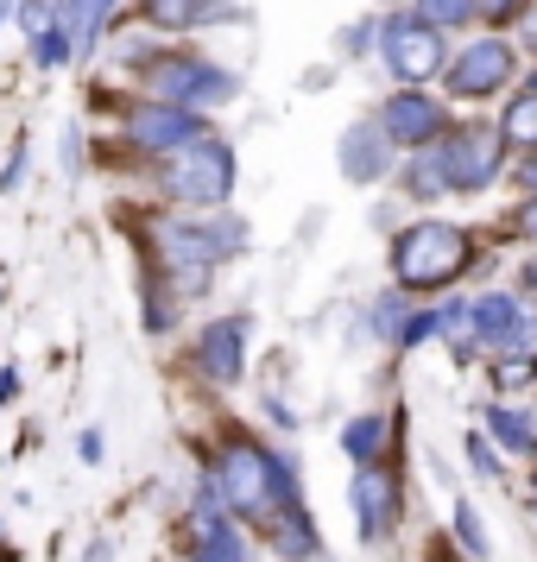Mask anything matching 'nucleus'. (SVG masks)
<instances>
[{
	"mask_svg": "<svg viewBox=\"0 0 537 562\" xmlns=\"http://www.w3.org/2000/svg\"><path fill=\"white\" fill-rule=\"evenodd\" d=\"M215 493H222L240 518L272 525L279 512L298 506V474H291L279 456H266L259 442H228V449L215 456Z\"/></svg>",
	"mask_w": 537,
	"mask_h": 562,
	"instance_id": "1",
	"label": "nucleus"
},
{
	"mask_svg": "<svg viewBox=\"0 0 537 562\" xmlns=\"http://www.w3.org/2000/svg\"><path fill=\"white\" fill-rule=\"evenodd\" d=\"M461 266H468V234L456 222H417L392 247V272H399L405 291H436V284L456 279Z\"/></svg>",
	"mask_w": 537,
	"mask_h": 562,
	"instance_id": "2",
	"label": "nucleus"
},
{
	"mask_svg": "<svg viewBox=\"0 0 537 562\" xmlns=\"http://www.w3.org/2000/svg\"><path fill=\"white\" fill-rule=\"evenodd\" d=\"M240 240H247L240 215H209V222H165V228H158V254H165V266H178V272H203V266H215V259L240 254Z\"/></svg>",
	"mask_w": 537,
	"mask_h": 562,
	"instance_id": "3",
	"label": "nucleus"
},
{
	"mask_svg": "<svg viewBox=\"0 0 537 562\" xmlns=\"http://www.w3.org/2000/svg\"><path fill=\"white\" fill-rule=\"evenodd\" d=\"M165 190H171L178 203L215 209L234 190V153L222 146V139H197V146H183V153L171 158V171H165Z\"/></svg>",
	"mask_w": 537,
	"mask_h": 562,
	"instance_id": "4",
	"label": "nucleus"
},
{
	"mask_svg": "<svg viewBox=\"0 0 537 562\" xmlns=\"http://www.w3.org/2000/svg\"><path fill=\"white\" fill-rule=\"evenodd\" d=\"M146 82H153V95L165 108H190V114H197V108H215V102H234V89H240L228 70L197 64V57H165V64L146 70Z\"/></svg>",
	"mask_w": 537,
	"mask_h": 562,
	"instance_id": "5",
	"label": "nucleus"
},
{
	"mask_svg": "<svg viewBox=\"0 0 537 562\" xmlns=\"http://www.w3.org/2000/svg\"><path fill=\"white\" fill-rule=\"evenodd\" d=\"M443 190H486V183L506 171V133L500 127H461L443 146Z\"/></svg>",
	"mask_w": 537,
	"mask_h": 562,
	"instance_id": "6",
	"label": "nucleus"
},
{
	"mask_svg": "<svg viewBox=\"0 0 537 562\" xmlns=\"http://www.w3.org/2000/svg\"><path fill=\"white\" fill-rule=\"evenodd\" d=\"M380 52H385V70L417 89L424 77L443 70V32L405 13V20H385V26H380Z\"/></svg>",
	"mask_w": 537,
	"mask_h": 562,
	"instance_id": "7",
	"label": "nucleus"
},
{
	"mask_svg": "<svg viewBox=\"0 0 537 562\" xmlns=\"http://www.w3.org/2000/svg\"><path fill=\"white\" fill-rule=\"evenodd\" d=\"M348 506H355V531L367 537V543H385L392 537V525H399V474L392 468H360L355 486H348Z\"/></svg>",
	"mask_w": 537,
	"mask_h": 562,
	"instance_id": "8",
	"label": "nucleus"
},
{
	"mask_svg": "<svg viewBox=\"0 0 537 562\" xmlns=\"http://www.w3.org/2000/svg\"><path fill=\"white\" fill-rule=\"evenodd\" d=\"M127 133H133V146H146V153H178V146H197L203 139V121L190 108L146 102V108H133Z\"/></svg>",
	"mask_w": 537,
	"mask_h": 562,
	"instance_id": "9",
	"label": "nucleus"
},
{
	"mask_svg": "<svg viewBox=\"0 0 537 562\" xmlns=\"http://www.w3.org/2000/svg\"><path fill=\"white\" fill-rule=\"evenodd\" d=\"M506 77H512V45H500V38H481V45H468V52L449 64V89H456L461 102L493 95Z\"/></svg>",
	"mask_w": 537,
	"mask_h": 562,
	"instance_id": "10",
	"label": "nucleus"
},
{
	"mask_svg": "<svg viewBox=\"0 0 537 562\" xmlns=\"http://www.w3.org/2000/svg\"><path fill=\"white\" fill-rule=\"evenodd\" d=\"M468 323H474V335H481L486 348H500V355H525V348H532V323H525V304H518V297H506V291L481 297V304L468 310Z\"/></svg>",
	"mask_w": 537,
	"mask_h": 562,
	"instance_id": "11",
	"label": "nucleus"
},
{
	"mask_svg": "<svg viewBox=\"0 0 537 562\" xmlns=\"http://www.w3.org/2000/svg\"><path fill=\"white\" fill-rule=\"evenodd\" d=\"M380 133L392 139V146H430L436 133H443V102H430V95L405 89V95H392V102H385Z\"/></svg>",
	"mask_w": 537,
	"mask_h": 562,
	"instance_id": "12",
	"label": "nucleus"
},
{
	"mask_svg": "<svg viewBox=\"0 0 537 562\" xmlns=\"http://www.w3.org/2000/svg\"><path fill=\"white\" fill-rule=\"evenodd\" d=\"M385 165H392V139L380 133V121H360V127L342 133V178L348 183L385 178Z\"/></svg>",
	"mask_w": 537,
	"mask_h": 562,
	"instance_id": "13",
	"label": "nucleus"
},
{
	"mask_svg": "<svg viewBox=\"0 0 537 562\" xmlns=\"http://www.w3.org/2000/svg\"><path fill=\"white\" fill-rule=\"evenodd\" d=\"M203 367H209V380H222V385H234L240 373H247V323L240 316H228V323H209L203 329Z\"/></svg>",
	"mask_w": 537,
	"mask_h": 562,
	"instance_id": "14",
	"label": "nucleus"
},
{
	"mask_svg": "<svg viewBox=\"0 0 537 562\" xmlns=\"http://www.w3.org/2000/svg\"><path fill=\"white\" fill-rule=\"evenodd\" d=\"M146 20L153 26H209V20H234L222 0H146Z\"/></svg>",
	"mask_w": 537,
	"mask_h": 562,
	"instance_id": "15",
	"label": "nucleus"
},
{
	"mask_svg": "<svg viewBox=\"0 0 537 562\" xmlns=\"http://www.w3.org/2000/svg\"><path fill=\"white\" fill-rule=\"evenodd\" d=\"M272 550H284V557H316V518H304V512L291 506L272 518Z\"/></svg>",
	"mask_w": 537,
	"mask_h": 562,
	"instance_id": "16",
	"label": "nucleus"
},
{
	"mask_svg": "<svg viewBox=\"0 0 537 562\" xmlns=\"http://www.w3.org/2000/svg\"><path fill=\"white\" fill-rule=\"evenodd\" d=\"M486 424H493V436L506 442L512 456H532V449H537V430H532V417H525V411L493 405V411H486Z\"/></svg>",
	"mask_w": 537,
	"mask_h": 562,
	"instance_id": "17",
	"label": "nucleus"
},
{
	"mask_svg": "<svg viewBox=\"0 0 537 562\" xmlns=\"http://www.w3.org/2000/svg\"><path fill=\"white\" fill-rule=\"evenodd\" d=\"M342 449H348L360 468H373V456L385 449V417H355V424L342 430Z\"/></svg>",
	"mask_w": 537,
	"mask_h": 562,
	"instance_id": "18",
	"label": "nucleus"
},
{
	"mask_svg": "<svg viewBox=\"0 0 537 562\" xmlns=\"http://www.w3.org/2000/svg\"><path fill=\"white\" fill-rule=\"evenodd\" d=\"M190 562H254V557H247V543H240V531H234L228 518H222L215 531H203V550H197Z\"/></svg>",
	"mask_w": 537,
	"mask_h": 562,
	"instance_id": "19",
	"label": "nucleus"
},
{
	"mask_svg": "<svg viewBox=\"0 0 537 562\" xmlns=\"http://www.w3.org/2000/svg\"><path fill=\"white\" fill-rule=\"evenodd\" d=\"M500 133H506V139H518V146H537V95H532V89H525V95L506 108Z\"/></svg>",
	"mask_w": 537,
	"mask_h": 562,
	"instance_id": "20",
	"label": "nucleus"
},
{
	"mask_svg": "<svg viewBox=\"0 0 537 562\" xmlns=\"http://www.w3.org/2000/svg\"><path fill=\"white\" fill-rule=\"evenodd\" d=\"M108 7H114V0H70V26H77V45H82V52L96 45V32H102Z\"/></svg>",
	"mask_w": 537,
	"mask_h": 562,
	"instance_id": "21",
	"label": "nucleus"
},
{
	"mask_svg": "<svg viewBox=\"0 0 537 562\" xmlns=\"http://www.w3.org/2000/svg\"><path fill=\"white\" fill-rule=\"evenodd\" d=\"M417 20L424 26H461V20H474V0H417Z\"/></svg>",
	"mask_w": 537,
	"mask_h": 562,
	"instance_id": "22",
	"label": "nucleus"
},
{
	"mask_svg": "<svg viewBox=\"0 0 537 562\" xmlns=\"http://www.w3.org/2000/svg\"><path fill=\"white\" fill-rule=\"evenodd\" d=\"M32 52H38V64H45V70H57V64L70 57V32H64V26L32 32Z\"/></svg>",
	"mask_w": 537,
	"mask_h": 562,
	"instance_id": "23",
	"label": "nucleus"
},
{
	"mask_svg": "<svg viewBox=\"0 0 537 562\" xmlns=\"http://www.w3.org/2000/svg\"><path fill=\"white\" fill-rule=\"evenodd\" d=\"M456 537L468 543V557H486V550H493V543H486V531H481V518H474V506H468V499L456 506Z\"/></svg>",
	"mask_w": 537,
	"mask_h": 562,
	"instance_id": "24",
	"label": "nucleus"
},
{
	"mask_svg": "<svg viewBox=\"0 0 537 562\" xmlns=\"http://www.w3.org/2000/svg\"><path fill=\"white\" fill-rule=\"evenodd\" d=\"M411 190H417V196H443V165H436V158H417V165H411Z\"/></svg>",
	"mask_w": 537,
	"mask_h": 562,
	"instance_id": "25",
	"label": "nucleus"
},
{
	"mask_svg": "<svg viewBox=\"0 0 537 562\" xmlns=\"http://www.w3.org/2000/svg\"><path fill=\"white\" fill-rule=\"evenodd\" d=\"M436 335V316L430 310H411L405 323H399V341H411V348H417V341H430Z\"/></svg>",
	"mask_w": 537,
	"mask_h": 562,
	"instance_id": "26",
	"label": "nucleus"
},
{
	"mask_svg": "<svg viewBox=\"0 0 537 562\" xmlns=\"http://www.w3.org/2000/svg\"><path fill=\"white\" fill-rule=\"evenodd\" d=\"M468 461H474V468H481L486 481H500V456H493V449H486L481 436H468Z\"/></svg>",
	"mask_w": 537,
	"mask_h": 562,
	"instance_id": "27",
	"label": "nucleus"
},
{
	"mask_svg": "<svg viewBox=\"0 0 537 562\" xmlns=\"http://www.w3.org/2000/svg\"><path fill=\"white\" fill-rule=\"evenodd\" d=\"M481 20H512V0H474Z\"/></svg>",
	"mask_w": 537,
	"mask_h": 562,
	"instance_id": "28",
	"label": "nucleus"
},
{
	"mask_svg": "<svg viewBox=\"0 0 537 562\" xmlns=\"http://www.w3.org/2000/svg\"><path fill=\"white\" fill-rule=\"evenodd\" d=\"M512 222H518V228H525V234H532V240H537V203H525V209H518V215H512Z\"/></svg>",
	"mask_w": 537,
	"mask_h": 562,
	"instance_id": "29",
	"label": "nucleus"
},
{
	"mask_svg": "<svg viewBox=\"0 0 537 562\" xmlns=\"http://www.w3.org/2000/svg\"><path fill=\"white\" fill-rule=\"evenodd\" d=\"M13 392H20V373H13V367H7V373H0V405H7V398H13Z\"/></svg>",
	"mask_w": 537,
	"mask_h": 562,
	"instance_id": "30",
	"label": "nucleus"
},
{
	"mask_svg": "<svg viewBox=\"0 0 537 562\" xmlns=\"http://www.w3.org/2000/svg\"><path fill=\"white\" fill-rule=\"evenodd\" d=\"M518 183H525V190H537V158L525 165V171H518Z\"/></svg>",
	"mask_w": 537,
	"mask_h": 562,
	"instance_id": "31",
	"label": "nucleus"
},
{
	"mask_svg": "<svg viewBox=\"0 0 537 562\" xmlns=\"http://www.w3.org/2000/svg\"><path fill=\"white\" fill-rule=\"evenodd\" d=\"M525 45H532V52H537V13H532V20H525Z\"/></svg>",
	"mask_w": 537,
	"mask_h": 562,
	"instance_id": "32",
	"label": "nucleus"
},
{
	"mask_svg": "<svg viewBox=\"0 0 537 562\" xmlns=\"http://www.w3.org/2000/svg\"><path fill=\"white\" fill-rule=\"evenodd\" d=\"M7 7H13V0H0V20H7Z\"/></svg>",
	"mask_w": 537,
	"mask_h": 562,
	"instance_id": "33",
	"label": "nucleus"
}]
</instances>
